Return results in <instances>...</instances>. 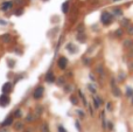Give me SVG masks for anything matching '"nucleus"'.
Here are the masks:
<instances>
[{"mask_svg": "<svg viewBox=\"0 0 133 132\" xmlns=\"http://www.w3.org/2000/svg\"><path fill=\"white\" fill-rule=\"evenodd\" d=\"M46 80H47V82H49V83L55 82V77H54L53 72H48V74H47V76H46Z\"/></svg>", "mask_w": 133, "mask_h": 132, "instance_id": "7", "label": "nucleus"}, {"mask_svg": "<svg viewBox=\"0 0 133 132\" xmlns=\"http://www.w3.org/2000/svg\"><path fill=\"white\" fill-rule=\"evenodd\" d=\"M127 95H129V96H133V90H131L130 88L127 89Z\"/></svg>", "mask_w": 133, "mask_h": 132, "instance_id": "20", "label": "nucleus"}, {"mask_svg": "<svg viewBox=\"0 0 133 132\" xmlns=\"http://www.w3.org/2000/svg\"><path fill=\"white\" fill-rule=\"evenodd\" d=\"M121 25H129V20L124 19V21H121Z\"/></svg>", "mask_w": 133, "mask_h": 132, "instance_id": "22", "label": "nucleus"}, {"mask_svg": "<svg viewBox=\"0 0 133 132\" xmlns=\"http://www.w3.org/2000/svg\"><path fill=\"white\" fill-rule=\"evenodd\" d=\"M21 13H22V11L20 9V11H16V13H15V14H16V15H19V14H21Z\"/></svg>", "mask_w": 133, "mask_h": 132, "instance_id": "28", "label": "nucleus"}, {"mask_svg": "<svg viewBox=\"0 0 133 132\" xmlns=\"http://www.w3.org/2000/svg\"><path fill=\"white\" fill-rule=\"evenodd\" d=\"M57 63H59V67H60L61 69H66V63H68V60H66V57H60Z\"/></svg>", "mask_w": 133, "mask_h": 132, "instance_id": "4", "label": "nucleus"}, {"mask_svg": "<svg viewBox=\"0 0 133 132\" xmlns=\"http://www.w3.org/2000/svg\"><path fill=\"white\" fill-rule=\"evenodd\" d=\"M88 88H89V90H90L92 94H94V92H96V89H95V88H94L91 84H89V85H88Z\"/></svg>", "mask_w": 133, "mask_h": 132, "instance_id": "17", "label": "nucleus"}, {"mask_svg": "<svg viewBox=\"0 0 133 132\" xmlns=\"http://www.w3.org/2000/svg\"><path fill=\"white\" fill-rule=\"evenodd\" d=\"M12 123H13V118H12V117H8V118L2 123V126H8V125H11Z\"/></svg>", "mask_w": 133, "mask_h": 132, "instance_id": "10", "label": "nucleus"}, {"mask_svg": "<svg viewBox=\"0 0 133 132\" xmlns=\"http://www.w3.org/2000/svg\"><path fill=\"white\" fill-rule=\"evenodd\" d=\"M44 1H46V0H44Z\"/></svg>", "mask_w": 133, "mask_h": 132, "instance_id": "31", "label": "nucleus"}, {"mask_svg": "<svg viewBox=\"0 0 133 132\" xmlns=\"http://www.w3.org/2000/svg\"><path fill=\"white\" fill-rule=\"evenodd\" d=\"M15 116H16V117H19V116H21V112H20V111L18 110V111L15 112Z\"/></svg>", "mask_w": 133, "mask_h": 132, "instance_id": "27", "label": "nucleus"}, {"mask_svg": "<svg viewBox=\"0 0 133 132\" xmlns=\"http://www.w3.org/2000/svg\"><path fill=\"white\" fill-rule=\"evenodd\" d=\"M12 7V2L11 1H7V2H4L2 4V11H7Z\"/></svg>", "mask_w": 133, "mask_h": 132, "instance_id": "8", "label": "nucleus"}, {"mask_svg": "<svg viewBox=\"0 0 133 132\" xmlns=\"http://www.w3.org/2000/svg\"><path fill=\"white\" fill-rule=\"evenodd\" d=\"M117 35H118V36H119V35H121V31H117Z\"/></svg>", "mask_w": 133, "mask_h": 132, "instance_id": "29", "label": "nucleus"}, {"mask_svg": "<svg viewBox=\"0 0 133 132\" xmlns=\"http://www.w3.org/2000/svg\"><path fill=\"white\" fill-rule=\"evenodd\" d=\"M107 110H111V104H110V103L107 104Z\"/></svg>", "mask_w": 133, "mask_h": 132, "instance_id": "30", "label": "nucleus"}, {"mask_svg": "<svg viewBox=\"0 0 133 132\" xmlns=\"http://www.w3.org/2000/svg\"><path fill=\"white\" fill-rule=\"evenodd\" d=\"M11 90H12V84H11L9 82H7V83H5V84L2 85V92H4V94H8Z\"/></svg>", "mask_w": 133, "mask_h": 132, "instance_id": "5", "label": "nucleus"}, {"mask_svg": "<svg viewBox=\"0 0 133 132\" xmlns=\"http://www.w3.org/2000/svg\"><path fill=\"white\" fill-rule=\"evenodd\" d=\"M66 49H68V50H70L71 53H75V52H76V48H74V46H72L71 43H69V44L66 46Z\"/></svg>", "mask_w": 133, "mask_h": 132, "instance_id": "14", "label": "nucleus"}, {"mask_svg": "<svg viewBox=\"0 0 133 132\" xmlns=\"http://www.w3.org/2000/svg\"><path fill=\"white\" fill-rule=\"evenodd\" d=\"M75 126L77 128V130H78L79 132L82 131V129H81V124H79V122H78V120H76V123H75Z\"/></svg>", "mask_w": 133, "mask_h": 132, "instance_id": "16", "label": "nucleus"}, {"mask_svg": "<svg viewBox=\"0 0 133 132\" xmlns=\"http://www.w3.org/2000/svg\"><path fill=\"white\" fill-rule=\"evenodd\" d=\"M132 44V41H125V46L126 47H129V46H131Z\"/></svg>", "mask_w": 133, "mask_h": 132, "instance_id": "21", "label": "nucleus"}, {"mask_svg": "<svg viewBox=\"0 0 133 132\" xmlns=\"http://www.w3.org/2000/svg\"><path fill=\"white\" fill-rule=\"evenodd\" d=\"M112 19H113V16H112L109 12H104V13L102 14V22H103L104 25H109V24H111Z\"/></svg>", "mask_w": 133, "mask_h": 132, "instance_id": "1", "label": "nucleus"}, {"mask_svg": "<svg viewBox=\"0 0 133 132\" xmlns=\"http://www.w3.org/2000/svg\"><path fill=\"white\" fill-rule=\"evenodd\" d=\"M127 32H129V34H131V35H133V26H130V27H129Z\"/></svg>", "mask_w": 133, "mask_h": 132, "instance_id": "19", "label": "nucleus"}, {"mask_svg": "<svg viewBox=\"0 0 133 132\" xmlns=\"http://www.w3.org/2000/svg\"><path fill=\"white\" fill-rule=\"evenodd\" d=\"M42 132H48V130H47V124H43V130H42Z\"/></svg>", "mask_w": 133, "mask_h": 132, "instance_id": "23", "label": "nucleus"}, {"mask_svg": "<svg viewBox=\"0 0 133 132\" xmlns=\"http://www.w3.org/2000/svg\"><path fill=\"white\" fill-rule=\"evenodd\" d=\"M8 103H9V97L6 94H2L0 96V105L1 106H6V105H8Z\"/></svg>", "mask_w": 133, "mask_h": 132, "instance_id": "2", "label": "nucleus"}, {"mask_svg": "<svg viewBox=\"0 0 133 132\" xmlns=\"http://www.w3.org/2000/svg\"><path fill=\"white\" fill-rule=\"evenodd\" d=\"M111 85H112V92L114 94V96H120V92H119V89L117 88V85H116V83H114V81H112V83H111Z\"/></svg>", "mask_w": 133, "mask_h": 132, "instance_id": "6", "label": "nucleus"}, {"mask_svg": "<svg viewBox=\"0 0 133 132\" xmlns=\"http://www.w3.org/2000/svg\"><path fill=\"white\" fill-rule=\"evenodd\" d=\"M68 11H69V2L66 1V2H64V4L62 5V12H63L64 14H66Z\"/></svg>", "mask_w": 133, "mask_h": 132, "instance_id": "11", "label": "nucleus"}, {"mask_svg": "<svg viewBox=\"0 0 133 132\" xmlns=\"http://www.w3.org/2000/svg\"><path fill=\"white\" fill-rule=\"evenodd\" d=\"M70 100H71V103H72V104H77V103H78L77 97H75V96H71V97H70Z\"/></svg>", "mask_w": 133, "mask_h": 132, "instance_id": "15", "label": "nucleus"}, {"mask_svg": "<svg viewBox=\"0 0 133 132\" xmlns=\"http://www.w3.org/2000/svg\"><path fill=\"white\" fill-rule=\"evenodd\" d=\"M59 131H60V132H66V130H64V128H63V126H60V128H59Z\"/></svg>", "mask_w": 133, "mask_h": 132, "instance_id": "24", "label": "nucleus"}, {"mask_svg": "<svg viewBox=\"0 0 133 132\" xmlns=\"http://www.w3.org/2000/svg\"><path fill=\"white\" fill-rule=\"evenodd\" d=\"M114 13H116L117 15H121V14H123L121 11H119V8H114Z\"/></svg>", "mask_w": 133, "mask_h": 132, "instance_id": "18", "label": "nucleus"}, {"mask_svg": "<svg viewBox=\"0 0 133 132\" xmlns=\"http://www.w3.org/2000/svg\"><path fill=\"white\" fill-rule=\"evenodd\" d=\"M1 41L5 42V43L9 42V41H11V35H9V34H5V35H2V36H1Z\"/></svg>", "mask_w": 133, "mask_h": 132, "instance_id": "9", "label": "nucleus"}, {"mask_svg": "<svg viewBox=\"0 0 133 132\" xmlns=\"http://www.w3.org/2000/svg\"><path fill=\"white\" fill-rule=\"evenodd\" d=\"M100 103H102V99H100V98H98V97H95V98H94V105H95L96 108H98V106H99Z\"/></svg>", "mask_w": 133, "mask_h": 132, "instance_id": "12", "label": "nucleus"}, {"mask_svg": "<svg viewBox=\"0 0 133 132\" xmlns=\"http://www.w3.org/2000/svg\"><path fill=\"white\" fill-rule=\"evenodd\" d=\"M77 112H78V115H79V116H82V117L84 116V113H83V111H81V110H78Z\"/></svg>", "mask_w": 133, "mask_h": 132, "instance_id": "26", "label": "nucleus"}, {"mask_svg": "<svg viewBox=\"0 0 133 132\" xmlns=\"http://www.w3.org/2000/svg\"><path fill=\"white\" fill-rule=\"evenodd\" d=\"M42 95H43V88H42V87L36 88V89H35V91H34V98H35V99L41 98V97H42Z\"/></svg>", "mask_w": 133, "mask_h": 132, "instance_id": "3", "label": "nucleus"}, {"mask_svg": "<svg viewBox=\"0 0 133 132\" xmlns=\"http://www.w3.org/2000/svg\"><path fill=\"white\" fill-rule=\"evenodd\" d=\"M78 95H79V97L82 98V100H83V103H84V104L86 105V104H88V102H86V99H85V97H84V95H83V92H82L81 90L78 91Z\"/></svg>", "mask_w": 133, "mask_h": 132, "instance_id": "13", "label": "nucleus"}, {"mask_svg": "<svg viewBox=\"0 0 133 132\" xmlns=\"http://www.w3.org/2000/svg\"><path fill=\"white\" fill-rule=\"evenodd\" d=\"M15 128H16V130H19L20 128H22V124H16V125H15Z\"/></svg>", "mask_w": 133, "mask_h": 132, "instance_id": "25", "label": "nucleus"}]
</instances>
